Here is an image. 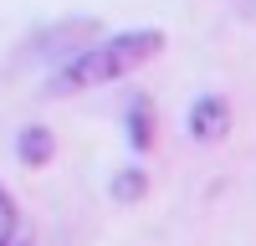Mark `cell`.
Instances as JSON below:
<instances>
[{"mask_svg": "<svg viewBox=\"0 0 256 246\" xmlns=\"http://www.w3.org/2000/svg\"><path fill=\"white\" fill-rule=\"evenodd\" d=\"M0 246H31L26 231H0Z\"/></svg>", "mask_w": 256, "mask_h": 246, "instance_id": "8992f818", "label": "cell"}, {"mask_svg": "<svg viewBox=\"0 0 256 246\" xmlns=\"http://www.w3.org/2000/svg\"><path fill=\"white\" fill-rule=\"evenodd\" d=\"M230 128V108H226V98H195L190 102V138H220Z\"/></svg>", "mask_w": 256, "mask_h": 246, "instance_id": "7a4b0ae2", "label": "cell"}, {"mask_svg": "<svg viewBox=\"0 0 256 246\" xmlns=\"http://www.w3.org/2000/svg\"><path fill=\"white\" fill-rule=\"evenodd\" d=\"M159 46H164L159 31H118V36H108V41H98V46L67 56V62L52 72V88H46V92H82V88L118 82V77H128V72H138Z\"/></svg>", "mask_w": 256, "mask_h": 246, "instance_id": "6da1fadb", "label": "cell"}, {"mask_svg": "<svg viewBox=\"0 0 256 246\" xmlns=\"http://www.w3.org/2000/svg\"><path fill=\"white\" fill-rule=\"evenodd\" d=\"M144 195V170H123L113 180V200H138Z\"/></svg>", "mask_w": 256, "mask_h": 246, "instance_id": "5b68a950", "label": "cell"}, {"mask_svg": "<svg viewBox=\"0 0 256 246\" xmlns=\"http://www.w3.org/2000/svg\"><path fill=\"white\" fill-rule=\"evenodd\" d=\"M52 149H56V144H52V134L41 128V123L20 128V138H16V154L26 159V164H46V159H52Z\"/></svg>", "mask_w": 256, "mask_h": 246, "instance_id": "3957f363", "label": "cell"}, {"mask_svg": "<svg viewBox=\"0 0 256 246\" xmlns=\"http://www.w3.org/2000/svg\"><path fill=\"white\" fill-rule=\"evenodd\" d=\"M128 138H134V149H148V138H154V128H148V98H134V108H128Z\"/></svg>", "mask_w": 256, "mask_h": 246, "instance_id": "277c9868", "label": "cell"}]
</instances>
